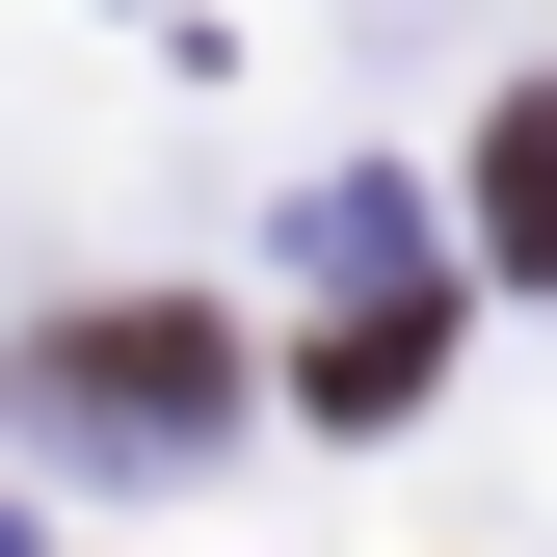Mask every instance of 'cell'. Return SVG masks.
I'll use <instances>...</instances> for the list:
<instances>
[{
  "label": "cell",
  "instance_id": "cell-1",
  "mask_svg": "<svg viewBox=\"0 0 557 557\" xmlns=\"http://www.w3.org/2000/svg\"><path fill=\"white\" fill-rule=\"evenodd\" d=\"M27 425H107V451L239 425V319H53V345H27Z\"/></svg>",
  "mask_w": 557,
  "mask_h": 557
},
{
  "label": "cell",
  "instance_id": "cell-2",
  "mask_svg": "<svg viewBox=\"0 0 557 557\" xmlns=\"http://www.w3.org/2000/svg\"><path fill=\"white\" fill-rule=\"evenodd\" d=\"M478 239H505V265H557V107H505V133H478Z\"/></svg>",
  "mask_w": 557,
  "mask_h": 557
}]
</instances>
